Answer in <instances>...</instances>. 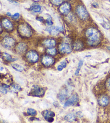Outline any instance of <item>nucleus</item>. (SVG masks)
<instances>
[{"label":"nucleus","mask_w":110,"mask_h":123,"mask_svg":"<svg viewBox=\"0 0 110 123\" xmlns=\"http://www.w3.org/2000/svg\"><path fill=\"white\" fill-rule=\"evenodd\" d=\"M42 44L45 47L47 48H54V47H55L57 42L55 39L53 38H46L44 40H43Z\"/></svg>","instance_id":"obj_12"},{"label":"nucleus","mask_w":110,"mask_h":123,"mask_svg":"<svg viewBox=\"0 0 110 123\" xmlns=\"http://www.w3.org/2000/svg\"><path fill=\"white\" fill-rule=\"evenodd\" d=\"M9 85L5 84L0 85V92L3 94H6L8 93V89L9 88Z\"/></svg>","instance_id":"obj_22"},{"label":"nucleus","mask_w":110,"mask_h":123,"mask_svg":"<svg viewBox=\"0 0 110 123\" xmlns=\"http://www.w3.org/2000/svg\"><path fill=\"white\" fill-rule=\"evenodd\" d=\"M72 49L75 51H80L84 48V43L80 39H77L74 42L72 45Z\"/></svg>","instance_id":"obj_17"},{"label":"nucleus","mask_w":110,"mask_h":123,"mask_svg":"<svg viewBox=\"0 0 110 123\" xmlns=\"http://www.w3.org/2000/svg\"><path fill=\"white\" fill-rule=\"evenodd\" d=\"M0 123H6L4 121H1V120H0Z\"/></svg>","instance_id":"obj_38"},{"label":"nucleus","mask_w":110,"mask_h":123,"mask_svg":"<svg viewBox=\"0 0 110 123\" xmlns=\"http://www.w3.org/2000/svg\"><path fill=\"white\" fill-rule=\"evenodd\" d=\"M45 92V90L43 88H41V87H40L39 86H37V85H35L33 88L32 89V90L30 93L33 96L41 97H43L44 95Z\"/></svg>","instance_id":"obj_10"},{"label":"nucleus","mask_w":110,"mask_h":123,"mask_svg":"<svg viewBox=\"0 0 110 123\" xmlns=\"http://www.w3.org/2000/svg\"><path fill=\"white\" fill-rule=\"evenodd\" d=\"M78 101V97L77 94H74L72 95L68 99V100L66 101L64 106L68 107L70 106H73L75 104H76Z\"/></svg>","instance_id":"obj_13"},{"label":"nucleus","mask_w":110,"mask_h":123,"mask_svg":"<svg viewBox=\"0 0 110 123\" xmlns=\"http://www.w3.org/2000/svg\"><path fill=\"white\" fill-rule=\"evenodd\" d=\"M76 13L77 16L81 20L85 21L89 18L90 15L89 12L86 8L82 4H80L76 6Z\"/></svg>","instance_id":"obj_3"},{"label":"nucleus","mask_w":110,"mask_h":123,"mask_svg":"<svg viewBox=\"0 0 110 123\" xmlns=\"http://www.w3.org/2000/svg\"><path fill=\"white\" fill-rule=\"evenodd\" d=\"M2 57H3V60L6 62H14L16 61V60L14 58H12L11 55H10V54H9L6 52H3L2 54Z\"/></svg>","instance_id":"obj_19"},{"label":"nucleus","mask_w":110,"mask_h":123,"mask_svg":"<svg viewBox=\"0 0 110 123\" xmlns=\"http://www.w3.org/2000/svg\"><path fill=\"white\" fill-rule=\"evenodd\" d=\"M12 67L13 69H14L15 70L19 72H22L24 70V68L23 66L19 65L18 64H12Z\"/></svg>","instance_id":"obj_23"},{"label":"nucleus","mask_w":110,"mask_h":123,"mask_svg":"<svg viewBox=\"0 0 110 123\" xmlns=\"http://www.w3.org/2000/svg\"><path fill=\"white\" fill-rule=\"evenodd\" d=\"M76 117L74 113H70L65 116V119L68 122H73L75 120Z\"/></svg>","instance_id":"obj_21"},{"label":"nucleus","mask_w":110,"mask_h":123,"mask_svg":"<svg viewBox=\"0 0 110 123\" xmlns=\"http://www.w3.org/2000/svg\"><path fill=\"white\" fill-rule=\"evenodd\" d=\"M72 10V6L68 2H63L59 6L58 10L61 14L66 15L69 14Z\"/></svg>","instance_id":"obj_8"},{"label":"nucleus","mask_w":110,"mask_h":123,"mask_svg":"<svg viewBox=\"0 0 110 123\" xmlns=\"http://www.w3.org/2000/svg\"><path fill=\"white\" fill-rule=\"evenodd\" d=\"M67 92L65 90H63L59 93V99H60L61 101L65 100V99L67 98Z\"/></svg>","instance_id":"obj_26"},{"label":"nucleus","mask_w":110,"mask_h":123,"mask_svg":"<svg viewBox=\"0 0 110 123\" xmlns=\"http://www.w3.org/2000/svg\"><path fill=\"white\" fill-rule=\"evenodd\" d=\"M37 19L39 21H40V22H43L44 21V18L43 17H37Z\"/></svg>","instance_id":"obj_33"},{"label":"nucleus","mask_w":110,"mask_h":123,"mask_svg":"<svg viewBox=\"0 0 110 123\" xmlns=\"http://www.w3.org/2000/svg\"><path fill=\"white\" fill-rule=\"evenodd\" d=\"M28 49V45L24 42H19L15 46V50L17 53L23 54L25 53Z\"/></svg>","instance_id":"obj_11"},{"label":"nucleus","mask_w":110,"mask_h":123,"mask_svg":"<svg viewBox=\"0 0 110 123\" xmlns=\"http://www.w3.org/2000/svg\"><path fill=\"white\" fill-rule=\"evenodd\" d=\"M58 50L60 53L62 54H69L72 51V47L67 42L61 43L59 45Z\"/></svg>","instance_id":"obj_5"},{"label":"nucleus","mask_w":110,"mask_h":123,"mask_svg":"<svg viewBox=\"0 0 110 123\" xmlns=\"http://www.w3.org/2000/svg\"><path fill=\"white\" fill-rule=\"evenodd\" d=\"M1 24L4 29L8 31H11L14 30V25L9 19L7 18H3L2 19Z\"/></svg>","instance_id":"obj_9"},{"label":"nucleus","mask_w":110,"mask_h":123,"mask_svg":"<svg viewBox=\"0 0 110 123\" xmlns=\"http://www.w3.org/2000/svg\"><path fill=\"white\" fill-rule=\"evenodd\" d=\"M3 47L7 49H11L16 46V41L13 37L10 36H6L4 37L2 41Z\"/></svg>","instance_id":"obj_6"},{"label":"nucleus","mask_w":110,"mask_h":123,"mask_svg":"<svg viewBox=\"0 0 110 123\" xmlns=\"http://www.w3.org/2000/svg\"><path fill=\"white\" fill-rule=\"evenodd\" d=\"M92 6H93L94 8H97L98 7V4L97 3H96V2H94V3H92Z\"/></svg>","instance_id":"obj_34"},{"label":"nucleus","mask_w":110,"mask_h":123,"mask_svg":"<svg viewBox=\"0 0 110 123\" xmlns=\"http://www.w3.org/2000/svg\"><path fill=\"white\" fill-rule=\"evenodd\" d=\"M2 27H2V24L1 22H0V34H1L2 31H3V28Z\"/></svg>","instance_id":"obj_35"},{"label":"nucleus","mask_w":110,"mask_h":123,"mask_svg":"<svg viewBox=\"0 0 110 123\" xmlns=\"http://www.w3.org/2000/svg\"><path fill=\"white\" fill-rule=\"evenodd\" d=\"M6 15L9 17H11V16H12V15L11 14V13L10 12H8L7 13H6Z\"/></svg>","instance_id":"obj_37"},{"label":"nucleus","mask_w":110,"mask_h":123,"mask_svg":"<svg viewBox=\"0 0 110 123\" xmlns=\"http://www.w3.org/2000/svg\"><path fill=\"white\" fill-rule=\"evenodd\" d=\"M83 64V60H80V62H79L78 63V67L77 68V69L75 71V74L76 76H78L79 73H80V71L81 70V68H82V65Z\"/></svg>","instance_id":"obj_27"},{"label":"nucleus","mask_w":110,"mask_h":123,"mask_svg":"<svg viewBox=\"0 0 110 123\" xmlns=\"http://www.w3.org/2000/svg\"><path fill=\"white\" fill-rule=\"evenodd\" d=\"M20 17V14L19 12H16L15 13V14H14L11 16L12 18H13L14 19H17L19 18Z\"/></svg>","instance_id":"obj_31"},{"label":"nucleus","mask_w":110,"mask_h":123,"mask_svg":"<svg viewBox=\"0 0 110 123\" xmlns=\"http://www.w3.org/2000/svg\"><path fill=\"white\" fill-rule=\"evenodd\" d=\"M22 90V88L20 85H19L18 84H13L12 85V87H11V90L12 91H13L14 92H15V93H16V92H19Z\"/></svg>","instance_id":"obj_25"},{"label":"nucleus","mask_w":110,"mask_h":123,"mask_svg":"<svg viewBox=\"0 0 110 123\" xmlns=\"http://www.w3.org/2000/svg\"><path fill=\"white\" fill-rule=\"evenodd\" d=\"M30 10L32 11L33 12H34L36 13L40 12L42 10V7L38 4H34L31 6L30 8Z\"/></svg>","instance_id":"obj_20"},{"label":"nucleus","mask_w":110,"mask_h":123,"mask_svg":"<svg viewBox=\"0 0 110 123\" xmlns=\"http://www.w3.org/2000/svg\"><path fill=\"white\" fill-rule=\"evenodd\" d=\"M43 116L46 120L50 123L53 121V117L55 116V113L54 112L50 110H45L42 112Z\"/></svg>","instance_id":"obj_15"},{"label":"nucleus","mask_w":110,"mask_h":123,"mask_svg":"<svg viewBox=\"0 0 110 123\" xmlns=\"http://www.w3.org/2000/svg\"><path fill=\"white\" fill-rule=\"evenodd\" d=\"M41 63L46 67H51L55 63V59L48 55H44L41 58Z\"/></svg>","instance_id":"obj_7"},{"label":"nucleus","mask_w":110,"mask_h":123,"mask_svg":"<svg viewBox=\"0 0 110 123\" xmlns=\"http://www.w3.org/2000/svg\"><path fill=\"white\" fill-rule=\"evenodd\" d=\"M106 88L110 90V77H109L107 80H106Z\"/></svg>","instance_id":"obj_32"},{"label":"nucleus","mask_w":110,"mask_h":123,"mask_svg":"<svg viewBox=\"0 0 110 123\" xmlns=\"http://www.w3.org/2000/svg\"><path fill=\"white\" fill-rule=\"evenodd\" d=\"M18 31L21 37L24 38H28L32 35V29L28 24L22 23L18 26Z\"/></svg>","instance_id":"obj_2"},{"label":"nucleus","mask_w":110,"mask_h":123,"mask_svg":"<svg viewBox=\"0 0 110 123\" xmlns=\"http://www.w3.org/2000/svg\"><path fill=\"white\" fill-rule=\"evenodd\" d=\"M51 3L56 6H60L63 3V0H50Z\"/></svg>","instance_id":"obj_29"},{"label":"nucleus","mask_w":110,"mask_h":123,"mask_svg":"<svg viewBox=\"0 0 110 123\" xmlns=\"http://www.w3.org/2000/svg\"><path fill=\"white\" fill-rule=\"evenodd\" d=\"M7 1H9L10 2H11V3H17V2L14 1V0H7Z\"/></svg>","instance_id":"obj_36"},{"label":"nucleus","mask_w":110,"mask_h":123,"mask_svg":"<svg viewBox=\"0 0 110 123\" xmlns=\"http://www.w3.org/2000/svg\"><path fill=\"white\" fill-rule=\"evenodd\" d=\"M47 31L52 36H57L59 34V33L62 32L63 30V28L61 27H58V26H52L47 28Z\"/></svg>","instance_id":"obj_14"},{"label":"nucleus","mask_w":110,"mask_h":123,"mask_svg":"<svg viewBox=\"0 0 110 123\" xmlns=\"http://www.w3.org/2000/svg\"><path fill=\"white\" fill-rule=\"evenodd\" d=\"M46 52L47 53V55L51 56H56L57 54H58V50L56 48H47V49L46 50Z\"/></svg>","instance_id":"obj_18"},{"label":"nucleus","mask_w":110,"mask_h":123,"mask_svg":"<svg viewBox=\"0 0 110 123\" xmlns=\"http://www.w3.org/2000/svg\"><path fill=\"white\" fill-rule=\"evenodd\" d=\"M46 23L48 25H53V21H52V17L50 16V15H48V17L47 18V19H46Z\"/></svg>","instance_id":"obj_30"},{"label":"nucleus","mask_w":110,"mask_h":123,"mask_svg":"<svg viewBox=\"0 0 110 123\" xmlns=\"http://www.w3.org/2000/svg\"><path fill=\"white\" fill-rule=\"evenodd\" d=\"M27 113L28 115L34 116L37 115V111L36 110L32 108H29L27 110Z\"/></svg>","instance_id":"obj_28"},{"label":"nucleus","mask_w":110,"mask_h":123,"mask_svg":"<svg viewBox=\"0 0 110 123\" xmlns=\"http://www.w3.org/2000/svg\"><path fill=\"white\" fill-rule=\"evenodd\" d=\"M0 54H1V51H0Z\"/></svg>","instance_id":"obj_40"},{"label":"nucleus","mask_w":110,"mask_h":123,"mask_svg":"<svg viewBox=\"0 0 110 123\" xmlns=\"http://www.w3.org/2000/svg\"><path fill=\"white\" fill-rule=\"evenodd\" d=\"M85 37L88 45L96 47L102 41V34L98 29L94 27H90L85 32Z\"/></svg>","instance_id":"obj_1"},{"label":"nucleus","mask_w":110,"mask_h":123,"mask_svg":"<svg viewBox=\"0 0 110 123\" xmlns=\"http://www.w3.org/2000/svg\"><path fill=\"white\" fill-rule=\"evenodd\" d=\"M25 58L28 63L34 64L38 62L39 60L38 52L33 50H29L26 52Z\"/></svg>","instance_id":"obj_4"},{"label":"nucleus","mask_w":110,"mask_h":123,"mask_svg":"<svg viewBox=\"0 0 110 123\" xmlns=\"http://www.w3.org/2000/svg\"></svg>","instance_id":"obj_41"},{"label":"nucleus","mask_w":110,"mask_h":123,"mask_svg":"<svg viewBox=\"0 0 110 123\" xmlns=\"http://www.w3.org/2000/svg\"><path fill=\"white\" fill-rule=\"evenodd\" d=\"M1 77V73H0V77Z\"/></svg>","instance_id":"obj_39"},{"label":"nucleus","mask_w":110,"mask_h":123,"mask_svg":"<svg viewBox=\"0 0 110 123\" xmlns=\"http://www.w3.org/2000/svg\"><path fill=\"white\" fill-rule=\"evenodd\" d=\"M98 103L101 106H106L110 103V98L106 95H102L98 98Z\"/></svg>","instance_id":"obj_16"},{"label":"nucleus","mask_w":110,"mask_h":123,"mask_svg":"<svg viewBox=\"0 0 110 123\" xmlns=\"http://www.w3.org/2000/svg\"><path fill=\"white\" fill-rule=\"evenodd\" d=\"M67 63L66 61H63L62 62H61L58 65V67H57V70L59 71H62V70L65 68L66 67H67Z\"/></svg>","instance_id":"obj_24"}]
</instances>
